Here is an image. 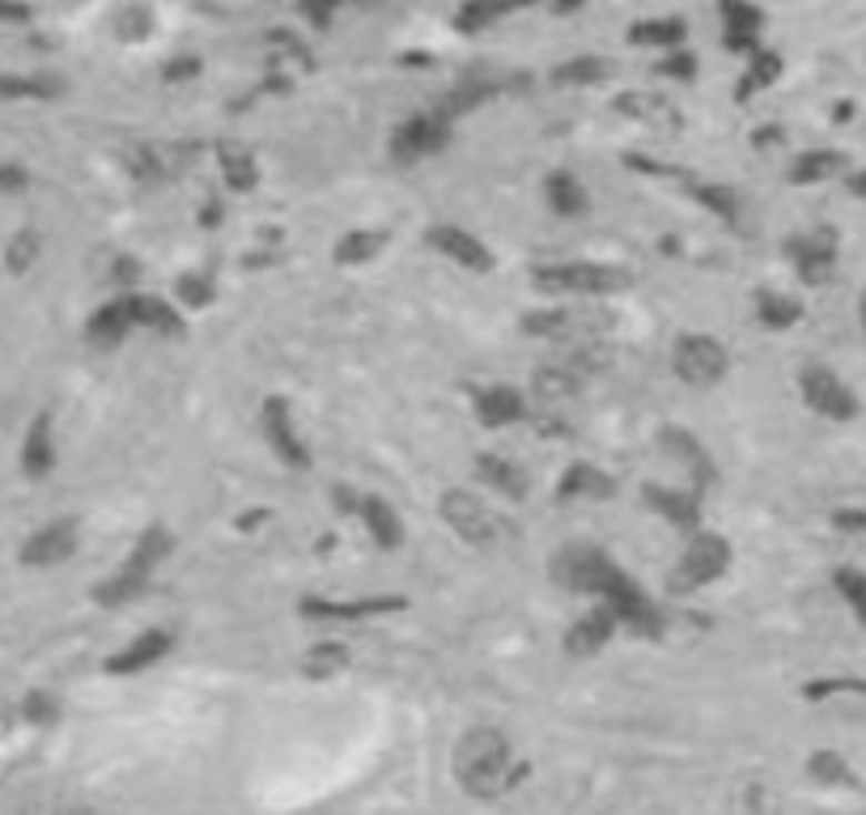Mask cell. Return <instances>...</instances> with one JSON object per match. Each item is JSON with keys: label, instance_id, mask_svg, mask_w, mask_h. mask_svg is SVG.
Returning a JSON list of instances; mask_svg holds the SVG:
<instances>
[{"label": "cell", "instance_id": "1", "mask_svg": "<svg viewBox=\"0 0 866 815\" xmlns=\"http://www.w3.org/2000/svg\"><path fill=\"white\" fill-rule=\"evenodd\" d=\"M451 773L459 791L476 803H497L527 782L531 765L514 756V744L502 726H472L455 739L451 752Z\"/></svg>", "mask_w": 866, "mask_h": 815}, {"label": "cell", "instance_id": "2", "mask_svg": "<svg viewBox=\"0 0 866 815\" xmlns=\"http://www.w3.org/2000/svg\"><path fill=\"white\" fill-rule=\"evenodd\" d=\"M548 577H553L556 591H570V595H591V600L607 603L612 595H621L625 586H633L628 570L600 544H561L548 561Z\"/></svg>", "mask_w": 866, "mask_h": 815}, {"label": "cell", "instance_id": "3", "mask_svg": "<svg viewBox=\"0 0 866 815\" xmlns=\"http://www.w3.org/2000/svg\"><path fill=\"white\" fill-rule=\"evenodd\" d=\"M170 552H174L170 527H162V523L144 527L137 535V544L128 549V556L94 586V603L98 607H123V603L141 600L144 591L153 586V574H158V565L167 561Z\"/></svg>", "mask_w": 866, "mask_h": 815}, {"label": "cell", "instance_id": "4", "mask_svg": "<svg viewBox=\"0 0 866 815\" xmlns=\"http://www.w3.org/2000/svg\"><path fill=\"white\" fill-rule=\"evenodd\" d=\"M531 285L544 298H616L633 285L621 264H600V260H556V264L531 268Z\"/></svg>", "mask_w": 866, "mask_h": 815}, {"label": "cell", "instance_id": "5", "mask_svg": "<svg viewBox=\"0 0 866 815\" xmlns=\"http://www.w3.org/2000/svg\"><path fill=\"white\" fill-rule=\"evenodd\" d=\"M731 540L718 535V531H705L697 527L688 540H684V552H679V561L672 565V574H667V586H672V595H697L705 586H714L726 570H731Z\"/></svg>", "mask_w": 866, "mask_h": 815}, {"label": "cell", "instance_id": "6", "mask_svg": "<svg viewBox=\"0 0 866 815\" xmlns=\"http://www.w3.org/2000/svg\"><path fill=\"white\" fill-rule=\"evenodd\" d=\"M672 370L684 386L709 391V386H718L731 374V353L709 332H679L672 349Z\"/></svg>", "mask_w": 866, "mask_h": 815}, {"label": "cell", "instance_id": "7", "mask_svg": "<svg viewBox=\"0 0 866 815\" xmlns=\"http://www.w3.org/2000/svg\"><path fill=\"white\" fill-rule=\"evenodd\" d=\"M332 502H336L340 514H353L361 527H365V535L383 552H395L404 544V519H400V510L386 502L383 493H358L349 484H336L332 489Z\"/></svg>", "mask_w": 866, "mask_h": 815}, {"label": "cell", "instance_id": "8", "mask_svg": "<svg viewBox=\"0 0 866 815\" xmlns=\"http://www.w3.org/2000/svg\"><path fill=\"white\" fill-rule=\"evenodd\" d=\"M451 132H455V120H446L437 107L416 111V115H409V120L391 132V158L400 167H416L425 158H437L451 144Z\"/></svg>", "mask_w": 866, "mask_h": 815}, {"label": "cell", "instance_id": "9", "mask_svg": "<svg viewBox=\"0 0 866 815\" xmlns=\"http://www.w3.org/2000/svg\"><path fill=\"white\" fill-rule=\"evenodd\" d=\"M437 510H442V523L455 531L463 544H472V549H493L502 540V519L476 493H467V489H446Z\"/></svg>", "mask_w": 866, "mask_h": 815}, {"label": "cell", "instance_id": "10", "mask_svg": "<svg viewBox=\"0 0 866 815\" xmlns=\"http://www.w3.org/2000/svg\"><path fill=\"white\" fill-rule=\"evenodd\" d=\"M260 433H264L268 451L281 459L289 472H311L314 467L311 446H306V437L293 425V412H289L285 395H268L264 404H260Z\"/></svg>", "mask_w": 866, "mask_h": 815}, {"label": "cell", "instance_id": "11", "mask_svg": "<svg viewBox=\"0 0 866 815\" xmlns=\"http://www.w3.org/2000/svg\"><path fill=\"white\" fill-rule=\"evenodd\" d=\"M798 395L812 412L828 416V421H854L858 416V395L828 365H803L798 370Z\"/></svg>", "mask_w": 866, "mask_h": 815}, {"label": "cell", "instance_id": "12", "mask_svg": "<svg viewBox=\"0 0 866 815\" xmlns=\"http://www.w3.org/2000/svg\"><path fill=\"white\" fill-rule=\"evenodd\" d=\"M81 544V523L77 519H51L39 531H30L18 549V561L26 570H51V565H64Z\"/></svg>", "mask_w": 866, "mask_h": 815}, {"label": "cell", "instance_id": "13", "mask_svg": "<svg viewBox=\"0 0 866 815\" xmlns=\"http://www.w3.org/2000/svg\"><path fill=\"white\" fill-rule=\"evenodd\" d=\"M786 260L794 264V272L807 281V285H824L837 268V230L833 225H816V230H803L786 239Z\"/></svg>", "mask_w": 866, "mask_h": 815}, {"label": "cell", "instance_id": "14", "mask_svg": "<svg viewBox=\"0 0 866 815\" xmlns=\"http://www.w3.org/2000/svg\"><path fill=\"white\" fill-rule=\"evenodd\" d=\"M658 451L672 459L675 467L688 476V484H697V489H709L718 480V463L709 455V446L688 425H663L658 430Z\"/></svg>", "mask_w": 866, "mask_h": 815}, {"label": "cell", "instance_id": "15", "mask_svg": "<svg viewBox=\"0 0 866 815\" xmlns=\"http://www.w3.org/2000/svg\"><path fill=\"white\" fill-rule=\"evenodd\" d=\"M404 595H365V600H323V595H302L298 612L306 621H370V616H395L404 612Z\"/></svg>", "mask_w": 866, "mask_h": 815}, {"label": "cell", "instance_id": "16", "mask_svg": "<svg viewBox=\"0 0 866 815\" xmlns=\"http://www.w3.org/2000/svg\"><path fill=\"white\" fill-rule=\"evenodd\" d=\"M701 497H705V489H697V484H688V489H672V484H646V489H642V502H646L650 514H658L663 523H672V527L684 531V535H693V531L705 523Z\"/></svg>", "mask_w": 866, "mask_h": 815}, {"label": "cell", "instance_id": "17", "mask_svg": "<svg viewBox=\"0 0 866 815\" xmlns=\"http://www.w3.org/2000/svg\"><path fill=\"white\" fill-rule=\"evenodd\" d=\"M425 242H430L437 255H446L455 268H463V272H472V276H489L493 272V251L484 246V239H476L472 230H463V225H430L425 230Z\"/></svg>", "mask_w": 866, "mask_h": 815}, {"label": "cell", "instance_id": "18", "mask_svg": "<svg viewBox=\"0 0 866 815\" xmlns=\"http://www.w3.org/2000/svg\"><path fill=\"white\" fill-rule=\"evenodd\" d=\"M472 412L484 430H510L531 416V400L510 383H484L472 386Z\"/></svg>", "mask_w": 866, "mask_h": 815}, {"label": "cell", "instance_id": "19", "mask_svg": "<svg viewBox=\"0 0 866 815\" xmlns=\"http://www.w3.org/2000/svg\"><path fill=\"white\" fill-rule=\"evenodd\" d=\"M170 650H174V633L170 628H144V633H137L128 646H120L102 663V672L115 675V680H132V675L158 667Z\"/></svg>", "mask_w": 866, "mask_h": 815}, {"label": "cell", "instance_id": "20", "mask_svg": "<svg viewBox=\"0 0 866 815\" xmlns=\"http://www.w3.org/2000/svg\"><path fill=\"white\" fill-rule=\"evenodd\" d=\"M600 328V319L570 311V306H540L518 319V332L531 340H553V344H570V340H595L591 332Z\"/></svg>", "mask_w": 866, "mask_h": 815}, {"label": "cell", "instance_id": "21", "mask_svg": "<svg viewBox=\"0 0 866 815\" xmlns=\"http://www.w3.org/2000/svg\"><path fill=\"white\" fill-rule=\"evenodd\" d=\"M722 48L752 56L761 48V30H765V13L752 4V0H722Z\"/></svg>", "mask_w": 866, "mask_h": 815}, {"label": "cell", "instance_id": "22", "mask_svg": "<svg viewBox=\"0 0 866 815\" xmlns=\"http://www.w3.org/2000/svg\"><path fill=\"white\" fill-rule=\"evenodd\" d=\"M132 298V314H137V332H149V336L162 340H183L188 336V319H183V306H174L158 293H137L128 289Z\"/></svg>", "mask_w": 866, "mask_h": 815}, {"label": "cell", "instance_id": "23", "mask_svg": "<svg viewBox=\"0 0 866 815\" xmlns=\"http://www.w3.org/2000/svg\"><path fill=\"white\" fill-rule=\"evenodd\" d=\"M621 633V621L607 612V607H595V612H586V616H577L570 628H565V654H574V658H591V654H603V650L612 646V637Z\"/></svg>", "mask_w": 866, "mask_h": 815}, {"label": "cell", "instance_id": "24", "mask_svg": "<svg viewBox=\"0 0 866 815\" xmlns=\"http://www.w3.org/2000/svg\"><path fill=\"white\" fill-rule=\"evenodd\" d=\"M132 332H137V314H132V298H128V293L102 302V306L90 314V323H85V340H90L94 349H120Z\"/></svg>", "mask_w": 866, "mask_h": 815}, {"label": "cell", "instance_id": "25", "mask_svg": "<svg viewBox=\"0 0 866 815\" xmlns=\"http://www.w3.org/2000/svg\"><path fill=\"white\" fill-rule=\"evenodd\" d=\"M60 463V451H56V421L51 412H39L30 425H26L22 437V476L26 480H48Z\"/></svg>", "mask_w": 866, "mask_h": 815}, {"label": "cell", "instance_id": "26", "mask_svg": "<svg viewBox=\"0 0 866 815\" xmlns=\"http://www.w3.org/2000/svg\"><path fill=\"white\" fill-rule=\"evenodd\" d=\"M586 379L591 374L574 358H565L556 361V365H540L531 374V395H535V404H570L577 391L586 386Z\"/></svg>", "mask_w": 866, "mask_h": 815}, {"label": "cell", "instance_id": "27", "mask_svg": "<svg viewBox=\"0 0 866 815\" xmlns=\"http://www.w3.org/2000/svg\"><path fill=\"white\" fill-rule=\"evenodd\" d=\"M616 493V480L607 476L603 467L586 463V459H574L561 476H556V502H603Z\"/></svg>", "mask_w": 866, "mask_h": 815}, {"label": "cell", "instance_id": "28", "mask_svg": "<svg viewBox=\"0 0 866 815\" xmlns=\"http://www.w3.org/2000/svg\"><path fill=\"white\" fill-rule=\"evenodd\" d=\"M476 476H481L484 489H493L502 502H527V493H531L527 472H523L510 455H502V451H481V455H476Z\"/></svg>", "mask_w": 866, "mask_h": 815}, {"label": "cell", "instance_id": "29", "mask_svg": "<svg viewBox=\"0 0 866 815\" xmlns=\"http://www.w3.org/2000/svg\"><path fill=\"white\" fill-rule=\"evenodd\" d=\"M216 170H221V183L234 195H246L260 188V162L255 153L239 141H216Z\"/></svg>", "mask_w": 866, "mask_h": 815}, {"label": "cell", "instance_id": "30", "mask_svg": "<svg viewBox=\"0 0 866 815\" xmlns=\"http://www.w3.org/2000/svg\"><path fill=\"white\" fill-rule=\"evenodd\" d=\"M544 204L553 209V217H565V221H577V217L591 213V195H586L574 170H553L544 179Z\"/></svg>", "mask_w": 866, "mask_h": 815}, {"label": "cell", "instance_id": "31", "mask_svg": "<svg viewBox=\"0 0 866 815\" xmlns=\"http://www.w3.org/2000/svg\"><path fill=\"white\" fill-rule=\"evenodd\" d=\"M752 311H756V323L765 332H791L794 323L803 319V302L791 298V293H782V289L765 285L752 293Z\"/></svg>", "mask_w": 866, "mask_h": 815}, {"label": "cell", "instance_id": "32", "mask_svg": "<svg viewBox=\"0 0 866 815\" xmlns=\"http://www.w3.org/2000/svg\"><path fill=\"white\" fill-rule=\"evenodd\" d=\"M688 192L697 200L701 209L709 217H718L722 225H739L744 221V195L739 188H731V183H697V179H688Z\"/></svg>", "mask_w": 866, "mask_h": 815}, {"label": "cell", "instance_id": "33", "mask_svg": "<svg viewBox=\"0 0 866 815\" xmlns=\"http://www.w3.org/2000/svg\"><path fill=\"white\" fill-rule=\"evenodd\" d=\"M497 94H502V85H497V81L476 77V81H463V85H455V90H446V94L437 98L433 107H437L446 120H463L467 111H481L484 102H493Z\"/></svg>", "mask_w": 866, "mask_h": 815}, {"label": "cell", "instance_id": "34", "mask_svg": "<svg viewBox=\"0 0 866 815\" xmlns=\"http://www.w3.org/2000/svg\"><path fill=\"white\" fill-rule=\"evenodd\" d=\"M64 81L60 77H18V72H0V102H56L64 98Z\"/></svg>", "mask_w": 866, "mask_h": 815}, {"label": "cell", "instance_id": "35", "mask_svg": "<svg viewBox=\"0 0 866 815\" xmlns=\"http://www.w3.org/2000/svg\"><path fill=\"white\" fill-rule=\"evenodd\" d=\"M777 77H782V56H777V51L756 48L752 56H747V69L739 72V81H735V102H747V98L773 90V81H777Z\"/></svg>", "mask_w": 866, "mask_h": 815}, {"label": "cell", "instance_id": "36", "mask_svg": "<svg viewBox=\"0 0 866 815\" xmlns=\"http://www.w3.org/2000/svg\"><path fill=\"white\" fill-rule=\"evenodd\" d=\"M842 170L845 153H837V149H807V153H798L791 162V183L794 188H807V183H824V179H833Z\"/></svg>", "mask_w": 866, "mask_h": 815}, {"label": "cell", "instance_id": "37", "mask_svg": "<svg viewBox=\"0 0 866 815\" xmlns=\"http://www.w3.org/2000/svg\"><path fill=\"white\" fill-rule=\"evenodd\" d=\"M628 39L637 43V48H684V39H688V26L684 18H650V22H633L628 26Z\"/></svg>", "mask_w": 866, "mask_h": 815}, {"label": "cell", "instance_id": "38", "mask_svg": "<svg viewBox=\"0 0 866 815\" xmlns=\"http://www.w3.org/2000/svg\"><path fill=\"white\" fill-rule=\"evenodd\" d=\"M383 246H386V230H349V234L336 242L332 260H336L340 268H361V264H370Z\"/></svg>", "mask_w": 866, "mask_h": 815}, {"label": "cell", "instance_id": "39", "mask_svg": "<svg viewBox=\"0 0 866 815\" xmlns=\"http://www.w3.org/2000/svg\"><path fill=\"white\" fill-rule=\"evenodd\" d=\"M607 72H612V64L600 60V56H574V60L556 64L553 81L556 85H570V90H582V85H600V81H607Z\"/></svg>", "mask_w": 866, "mask_h": 815}, {"label": "cell", "instance_id": "40", "mask_svg": "<svg viewBox=\"0 0 866 815\" xmlns=\"http://www.w3.org/2000/svg\"><path fill=\"white\" fill-rule=\"evenodd\" d=\"M39 255H43V234H39L34 225H22L13 239L4 242V268H9L13 276H26L30 268L39 264Z\"/></svg>", "mask_w": 866, "mask_h": 815}, {"label": "cell", "instance_id": "41", "mask_svg": "<svg viewBox=\"0 0 866 815\" xmlns=\"http://www.w3.org/2000/svg\"><path fill=\"white\" fill-rule=\"evenodd\" d=\"M349 650L340 646V642H319L302 654V672L311 675V680H336L340 672H349Z\"/></svg>", "mask_w": 866, "mask_h": 815}, {"label": "cell", "instance_id": "42", "mask_svg": "<svg viewBox=\"0 0 866 815\" xmlns=\"http://www.w3.org/2000/svg\"><path fill=\"white\" fill-rule=\"evenodd\" d=\"M505 13H514L510 0H467V4L455 13V26L463 34H481L484 26H493L497 18H505Z\"/></svg>", "mask_w": 866, "mask_h": 815}, {"label": "cell", "instance_id": "43", "mask_svg": "<svg viewBox=\"0 0 866 815\" xmlns=\"http://www.w3.org/2000/svg\"><path fill=\"white\" fill-rule=\"evenodd\" d=\"M18 714H22L26 726H56L60 714H64V705H60V696L48 693V688H30L22 696V705H18Z\"/></svg>", "mask_w": 866, "mask_h": 815}, {"label": "cell", "instance_id": "44", "mask_svg": "<svg viewBox=\"0 0 866 815\" xmlns=\"http://www.w3.org/2000/svg\"><path fill=\"white\" fill-rule=\"evenodd\" d=\"M616 111H625V115L646 120V123H679L672 102H663V98H654V94H625L616 102Z\"/></svg>", "mask_w": 866, "mask_h": 815}, {"label": "cell", "instance_id": "45", "mask_svg": "<svg viewBox=\"0 0 866 815\" xmlns=\"http://www.w3.org/2000/svg\"><path fill=\"white\" fill-rule=\"evenodd\" d=\"M213 298H216V285L209 272H188V276L179 281V306H188V311L213 306Z\"/></svg>", "mask_w": 866, "mask_h": 815}, {"label": "cell", "instance_id": "46", "mask_svg": "<svg viewBox=\"0 0 866 815\" xmlns=\"http://www.w3.org/2000/svg\"><path fill=\"white\" fill-rule=\"evenodd\" d=\"M833 586L842 591V600L849 603V612L866 624V574L863 570H849V565H845V570L833 574Z\"/></svg>", "mask_w": 866, "mask_h": 815}, {"label": "cell", "instance_id": "47", "mask_svg": "<svg viewBox=\"0 0 866 815\" xmlns=\"http://www.w3.org/2000/svg\"><path fill=\"white\" fill-rule=\"evenodd\" d=\"M807 773H812V782L819 786H845L849 782V768H845L842 756H833V752H816L812 761H807Z\"/></svg>", "mask_w": 866, "mask_h": 815}, {"label": "cell", "instance_id": "48", "mask_svg": "<svg viewBox=\"0 0 866 815\" xmlns=\"http://www.w3.org/2000/svg\"><path fill=\"white\" fill-rule=\"evenodd\" d=\"M658 69V77H672V81H697V56L693 51H684V48H672L667 51V60H658L654 64Z\"/></svg>", "mask_w": 866, "mask_h": 815}, {"label": "cell", "instance_id": "49", "mask_svg": "<svg viewBox=\"0 0 866 815\" xmlns=\"http://www.w3.org/2000/svg\"><path fill=\"white\" fill-rule=\"evenodd\" d=\"M625 167L642 170V174H658V179H679V183H688V170L667 167V162H654V158H646V153H625Z\"/></svg>", "mask_w": 866, "mask_h": 815}, {"label": "cell", "instance_id": "50", "mask_svg": "<svg viewBox=\"0 0 866 815\" xmlns=\"http://www.w3.org/2000/svg\"><path fill=\"white\" fill-rule=\"evenodd\" d=\"M837 693H866V684L863 680H816V684L803 688L807 701H824V696H837Z\"/></svg>", "mask_w": 866, "mask_h": 815}, {"label": "cell", "instance_id": "51", "mask_svg": "<svg viewBox=\"0 0 866 815\" xmlns=\"http://www.w3.org/2000/svg\"><path fill=\"white\" fill-rule=\"evenodd\" d=\"M340 4H344V0H302V13H306V22H311L314 30H328Z\"/></svg>", "mask_w": 866, "mask_h": 815}, {"label": "cell", "instance_id": "52", "mask_svg": "<svg viewBox=\"0 0 866 815\" xmlns=\"http://www.w3.org/2000/svg\"><path fill=\"white\" fill-rule=\"evenodd\" d=\"M30 188V170L18 162H0V192L4 195H22Z\"/></svg>", "mask_w": 866, "mask_h": 815}, {"label": "cell", "instance_id": "53", "mask_svg": "<svg viewBox=\"0 0 866 815\" xmlns=\"http://www.w3.org/2000/svg\"><path fill=\"white\" fill-rule=\"evenodd\" d=\"M30 22V4L26 0H0V26H26Z\"/></svg>", "mask_w": 866, "mask_h": 815}, {"label": "cell", "instance_id": "54", "mask_svg": "<svg viewBox=\"0 0 866 815\" xmlns=\"http://www.w3.org/2000/svg\"><path fill=\"white\" fill-rule=\"evenodd\" d=\"M111 276H115V285H120V289H132V285H137V276H141V264H137L132 255H120Z\"/></svg>", "mask_w": 866, "mask_h": 815}, {"label": "cell", "instance_id": "55", "mask_svg": "<svg viewBox=\"0 0 866 815\" xmlns=\"http://www.w3.org/2000/svg\"><path fill=\"white\" fill-rule=\"evenodd\" d=\"M195 72H200V60H174L167 69V81H188Z\"/></svg>", "mask_w": 866, "mask_h": 815}, {"label": "cell", "instance_id": "56", "mask_svg": "<svg viewBox=\"0 0 866 815\" xmlns=\"http://www.w3.org/2000/svg\"><path fill=\"white\" fill-rule=\"evenodd\" d=\"M777 141H782V128H777V123H773V128L765 123V128H756V141L752 144H756V149H769V144H777Z\"/></svg>", "mask_w": 866, "mask_h": 815}, {"label": "cell", "instance_id": "57", "mask_svg": "<svg viewBox=\"0 0 866 815\" xmlns=\"http://www.w3.org/2000/svg\"><path fill=\"white\" fill-rule=\"evenodd\" d=\"M837 527L863 531V527H866V514H858V510H842V514H837Z\"/></svg>", "mask_w": 866, "mask_h": 815}, {"label": "cell", "instance_id": "58", "mask_svg": "<svg viewBox=\"0 0 866 815\" xmlns=\"http://www.w3.org/2000/svg\"><path fill=\"white\" fill-rule=\"evenodd\" d=\"M221 217H225V204H221V200H209V204H204V213H200V221H204V225H216Z\"/></svg>", "mask_w": 866, "mask_h": 815}, {"label": "cell", "instance_id": "59", "mask_svg": "<svg viewBox=\"0 0 866 815\" xmlns=\"http://www.w3.org/2000/svg\"><path fill=\"white\" fill-rule=\"evenodd\" d=\"M849 192L858 195V200H866V170H858V174L849 179Z\"/></svg>", "mask_w": 866, "mask_h": 815}, {"label": "cell", "instance_id": "60", "mask_svg": "<svg viewBox=\"0 0 866 815\" xmlns=\"http://www.w3.org/2000/svg\"><path fill=\"white\" fill-rule=\"evenodd\" d=\"M582 4H586V0H556L553 9H556V13H577Z\"/></svg>", "mask_w": 866, "mask_h": 815}, {"label": "cell", "instance_id": "61", "mask_svg": "<svg viewBox=\"0 0 866 815\" xmlns=\"http://www.w3.org/2000/svg\"><path fill=\"white\" fill-rule=\"evenodd\" d=\"M858 319H863V332H866V289H863V306H858Z\"/></svg>", "mask_w": 866, "mask_h": 815}]
</instances>
